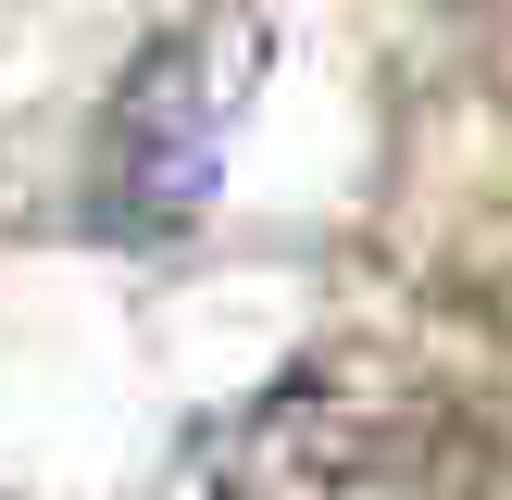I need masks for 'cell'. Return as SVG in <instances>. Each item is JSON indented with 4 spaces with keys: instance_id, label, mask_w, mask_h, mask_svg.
Segmentation results:
<instances>
[{
    "instance_id": "obj_1",
    "label": "cell",
    "mask_w": 512,
    "mask_h": 500,
    "mask_svg": "<svg viewBox=\"0 0 512 500\" xmlns=\"http://www.w3.org/2000/svg\"><path fill=\"white\" fill-rule=\"evenodd\" d=\"M263 50L275 38L250 13L150 38L138 63H125L113 113H100L88 225H113V238H175V225H200V200H213V175H225V138H238L250 88H263Z\"/></svg>"
}]
</instances>
